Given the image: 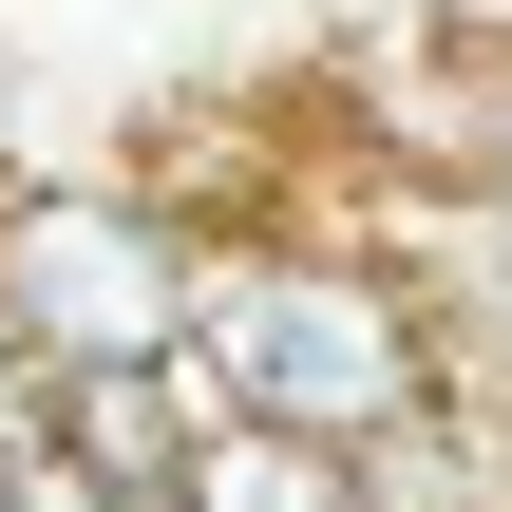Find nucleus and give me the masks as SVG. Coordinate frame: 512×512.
<instances>
[{
  "mask_svg": "<svg viewBox=\"0 0 512 512\" xmlns=\"http://www.w3.org/2000/svg\"><path fill=\"white\" fill-rule=\"evenodd\" d=\"M0 512H133V494H95V475H57V456H19V475H0Z\"/></svg>",
  "mask_w": 512,
  "mask_h": 512,
  "instance_id": "20e7f679",
  "label": "nucleus"
},
{
  "mask_svg": "<svg viewBox=\"0 0 512 512\" xmlns=\"http://www.w3.org/2000/svg\"><path fill=\"white\" fill-rule=\"evenodd\" d=\"M190 361H209V399L228 418H285V437H380V418H418V399H456V361H437V323H418V285L399 266H342V247H190Z\"/></svg>",
  "mask_w": 512,
  "mask_h": 512,
  "instance_id": "f257e3e1",
  "label": "nucleus"
},
{
  "mask_svg": "<svg viewBox=\"0 0 512 512\" xmlns=\"http://www.w3.org/2000/svg\"><path fill=\"white\" fill-rule=\"evenodd\" d=\"M209 418H228V399H209V361H190V342H171V361H57V380H38V456H57V475H95V494H171V475H190V437H209Z\"/></svg>",
  "mask_w": 512,
  "mask_h": 512,
  "instance_id": "7ed1b4c3",
  "label": "nucleus"
},
{
  "mask_svg": "<svg viewBox=\"0 0 512 512\" xmlns=\"http://www.w3.org/2000/svg\"><path fill=\"white\" fill-rule=\"evenodd\" d=\"M0 342L57 361H171L190 342V228L152 190H0Z\"/></svg>",
  "mask_w": 512,
  "mask_h": 512,
  "instance_id": "f03ea898",
  "label": "nucleus"
}]
</instances>
